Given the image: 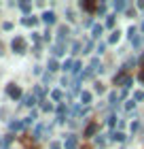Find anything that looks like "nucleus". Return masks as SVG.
Returning a JSON list of instances; mask_svg holds the SVG:
<instances>
[{
  "mask_svg": "<svg viewBox=\"0 0 144 149\" xmlns=\"http://www.w3.org/2000/svg\"><path fill=\"white\" fill-rule=\"evenodd\" d=\"M13 51H17V53H23V51H25V40H23L21 36L13 38Z\"/></svg>",
  "mask_w": 144,
  "mask_h": 149,
  "instance_id": "f257e3e1",
  "label": "nucleus"
},
{
  "mask_svg": "<svg viewBox=\"0 0 144 149\" xmlns=\"http://www.w3.org/2000/svg\"><path fill=\"white\" fill-rule=\"evenodd\" d=\"M76 147H79L76 136H74V134H68L66 136V149H76Z\"/></svg>",
  "mask_w": 144,
  "mask_h": 149,
  "instance_id": "f03ea898",
  "label": "nucleus"
},
{
  "mask_svg": "<svg viewBox=\"0 0 144 149\" xmlns=\"http://www.w3.org/2000/svg\"><path fill=\"white\" fill-rule=\"evenodd\" d=\"M6 94H9L11 98H19V96H21V90H19L17 85H9V87H6Z\"/></svg>",
  "mask_w": 144,
  "mask_h": 149,
  "instance_id": "7ed1b4c3",
  "label": "nucleus"
},
{
  "mask_svg": "<svg viewBox=\"0 0 144 149\" xmlns=\"http://www.w3.org/2000/svg\"><path fill=\"white\" fill-rule=\"evenodd\" d=\"M89 68H91L93 72H102V70H104V68H102V64H100V60H98V58H93V60H91Z\"/></svg>",
  "mask_w": 144,
  "mask_h": 149,
  "instance_id": "20e7f679",
  "label": "nucleus"
},
{
  "mask_svg": "<svg viewBox=\"0 0 144 149\" xmlns=\"http://www.w3.org/2000/svg\"><path fill=\"white\" fill-rule=\"evenodd\" d=\"M95 130H98V124H89V126L85 128V136H93Z\"/></svg>",
  "mask_w": 144,
  "mask_h": 149,
  "instance_id": "39448f33",
  "label": "nucleus"
},
{
  "mask_svg": "<svg viewBox=\"0 0 144 149\" xmlns=\"http://www.w3.org/2000/svg\"><path fill=\"white\" fill-rule=\"evenodd\" d=\"M43 19L47 24H55V13H51V11H47L45 15H43Z\"/></svg>",
  "mask_w": 144,
  "mask_h": 149,
  "instance_id": "423d86ee",
  "label": "nucleus"
},
{
  "mask_svg": "<svg viewBox=\"0 0 144 149\" xmlns=\"http://www.w3.org/2000/svg\"><path fill=\"white\" fill-rule=\"evenodd\" d=\"M102 32H104V28H102L100 24H95V26H93V34H91V36H93V38H100Z\"/></svg>",
  "mask_w": 144,
  "mask_h": 149,
  "instance_id": "0eeeda50",
  "label": "nucleus"
},
{
  "mask_svg": "<svg viewBox=\"0 0 144 149\" xmlns=\"http://www.w3.org/2000/svg\"><path fill=\"white\" fill-rule=\"evenodd\" d=\"M9 128H11L13 132H17V130H21V128H23V121H11Z\"/></svg>",
  "mask_w": 144,
  "mask_h": 149,
  "instance_id": "6e6552de",
  "label": "nucleus"
},
{
  "mask_svg": "<svg viewBox=\"0 0 144 149\" xmlns=\"http://www.w3.org/2000/svg\"><path fill=\"white\" fill-rule=\"evenodd\" d=\"M81 102H83V104H89V102H91V94H89V92H83V94H81Z\"/></svg>",
  "mask_w": 144,
  "mask_h": 149,
  "instance_id": "1a4fd4ad",
  "label": "nucleus"
},
{
  "mask_svg": "<svg viewBox=\"0 0 144 149\" xmlns=\"http://www.w3.org/2000/svg\"><path fill=\"white\" fill-rule=\"evenodd\" d=\"M34 102H36V98H34V96H23V104L25 107H32Z\"/></svg>",
  "mask_w": 144,
  "mask_h": 149,
  "instance_id": "9d476101",
  "label": "nucleus"
},
{
  "mask_svg": "<svg viewBox=\"0 0 144 149\" xmlns=\"http://www.w3.org/2000/svg\"><path fill=\"white\" fill-rule=\"evenodd\" d=\"M51 51H53V56H61V53H64V45H55Z\"/></svg>",
  "mask_w": 144,
  "mask_h": 149,
  "instance_id": "9b49d317",
  "label": "nucleus"
},
{
  "mask_svg": "<svg viewBox=\"0 0 144 149\" xmlns=\"http://www.w3.org/2000/svg\"><path fill=\"white\" fill-rule=\"evenodd\" d=\"M23 24H25V26H36V24H38V19H36V17H25V19H23Z\"/></svg>",
  "mask_w": 144,
  "mask_h": 149,
  "instance_id": "f8f14e48",
  "label": "nucleus"
},
{
  "mask_svg": "<svg viewBox=\"0 0 144 149\" xmlns=\"http://www.w3.org/2000/svg\"><path fill=\"white\" fill-rule=\"evenodd\" d=\"M72 66H74V62H72V60H66L61 68H64V70H72Z\"/></svg>",
  "mask_w": 144,
  "mask_h": 149,
  "instance_id": "ddd939ff",
  "label": "nucleus"
},
{
  "mask_svg": "<svg viewBox=\"0 0 144 149\" xmlns=\"http://www.w3.org/2000/svg\"><path fill=\"white\" fill-rule=\"evenodd\" d=\"M95 145H98V147H104V145H106V139H104V136L100 134V136L95 139Z\"/></svg>",
  "mask_w": 144,
  "mask_h": 149,
  "instance_id": "4468645a",
  "label": "nucleus"
},
{
  "mask_svg": "<svg viewBox=\"0 0 144 149\" xmlns=\"http://www.w3.org/2000/svg\"><path fill=\"white\" fill-rule=\"evenodd\" d=\"M127 9V2H114V11H123Z\"/></svg>",
  "mask_w": 144,
  "mask_h": 149,
  "instance_id": "2eb2a0df",
  "label": "nucleus"
},
{
  "mask_svg": "<svg viewBox=\"0 0 144 149\" xmlns=\"http://www.w3.org/2000/svg\"><path fill=\"white\" fill-rule=\"evenodd\" d=\"M61 96H64V94H61V90H55V92L51 94V98H53V100H61Z\"/></svg>",
  "mask_w": 144,
  "mask_h": 149,
  "instance_id": "dca6fc26",
  "label": "nucleus"
},
{
  "mask_svg": "<svg viewBox=\"0 0 144 149\" xmlns=\"http://www.w3.org/2000/svg\"><path fill=\"white\" fill-rule=\"evenodd\" d=\"M125 139V134H121V132H112V141H123Z\"/></svg>",
  "mask_w": 144,
  "mask_h": 149,
  "instance_id": "f3484780",
  "label": "nucleus"
},
{
  "mask_svg": "<svg viewBox=\"0 0 144 149\" xmlns=\"http://www.w3.org/2000/svg\"><path fill=\"white\" fill-rule=\"evenodd\" d=\"M119 36H121V32H119V30H114V32H112V36H110V43H116V40H119Z\"/></svg>",
  "mask_w": 144,
  "mask_h": 149,
  "instance_id": "a211bd4d",
  "label": "nucleus"
},
{
  "mask_svg": "<svg viewBox=\"0 0 144 149\" xmlns=\"http://www.w3.org/2000/svg\"><path fill=\"white\" fill-rule=\"evenodd\" d=\"M34 94H36V96H45V90L40 85H36V87H34Z\"/></svg>",
  "mask_w": 144,
  "mask_h": 149,
  "instance_id": "6ab92c4d",
  "label": "nucleus"
},
{
  "mask_svg": "<svg viewBox=\"0 0 144 149\" xmlns=\"http://www.w3.org/2000/svg\"><path fill=\"white\" fill-rule=\"evenodd\" d=\"M66 15H68V17H66L68 22H74V11H72V9H68V11H66Z\"/></svg>",
  "mask_w": 144,
  "mask_h": 149,
  "instance_id": "aec40b11",
  "label": "nucleus"
},
{
  "mask_svg": "<svg viewBox=\"0 0 144 149\" xmlns=\"http://www.w3.org/2000/svg\"><path fill=\"white\" fill-rule=\"evenodd\" d=\"M49 70H57V60H49Z\"/></svg>",
  "mask_w": 144,
  "mask_h": 149,
  "instance_id": "412c9836",
  "label": "nucleus"
},
{
  "mask_svg": "<svg viewBox=\"0 0 144 149\" xmlns=\"http://www.w3.org/2000/svg\"><path fill=\"white\" fill-rule=\"evenodd\" d=\"M106 26H108V28H112V26H114V15H108V19H106Z\"/></svg>",
  "mask_w": 144,
  "mask_h": 149,
  "instance_id": "4be33fe9",
  "label": "nucleus"
},
{
  "mask_svg": "<svg viewBox=\"0 0 144 149\" xmlns=\"http://www.w3.org/2000/svg\"><path fill=\"white\" fill-rule=\"evenodd\" d=\"M108 100H110V104H116V100H119V96H116V94L112 92L110 96H108Z\"/></svg>",
  "mask_w": 144,
  "mask_h": 149,
  "instance_id": "5701e85b",
  "label": "nucleus"
},
{
  "mask_svg": "<svg viewBox=\"0 0 144 149\" xmlns=\"http://www.w3.org/2000/svg\"><path fill=\"white\" fill-rule=\"evenodd\" d=\"M11 141H13V136H6V139L2 141V149H6V147H9V145H11Z\"/></svg>",
  "mask_w": 144,
  "mask_h": 149,
  "instance_id": "b1692460",
  "label": "nucleus"
},
{
  "mask_svg": "<svg viewBox=\"0 0 144 149\" xmlns=\"http://www.w3.org/2000/svg\"><path fill=\"white\" fill-rule=\"evenodd\" d=\"M104 49H106V43H100V45H98V49H95V51H98V53H104Z\"/></svg>",
  "mask_w": 144,
  "mask_h": 149,
  "instance_id": "393cba45",
  "label": "nucleus"
},
{
  "mask_svg": "<svg viewBox=\"0 0 144 149\" xmlns=\"http://www.w3.org/2000/svg\"><path fill=\"white\" fill-rule=\"evenodd\" d=\"M72 51L79 53V51H81V43H72Z\"/></svg>",
  "mask_w": 144,
  "mask_h": 149,
  "instance_id": "a878e982",
  "label": "nucleus"
},
{
  "mask_svg": "<svg viewBox=\"0 0 144 149\" xmlns=\"http://www.w3.org/2000/svg\"><path fill=\"white\" fill-rule=\"evenodd\" d=\"M134 98H136V100H144V92H136Z\"/></svg>",
  "mask_w": 144,
  "mask_h": 149,
  "instance_id": "bb28decb",
  "label": "nucleus"
},
{
  "mask_svg": "<svg viewBox=\"0 0 144 149\" xmlns=\"http://www.w3.org/2000/svg\"><path fill=\"white\" fill-rule=\"evenodd\" d=\"M19 6H21V9H23V11H25V13H28V11H30V9H32V6H30V4H28V2H21V4H19Z\"/></svg>",
  "mask_w": 144,
  "mask_h": 149,
  "instance_id": "cd10ccee",
  "label": "nucleus"
},
{
  "mask_svg": "<svg viewBox=\"0 0 144 149\" xmlns=\"http://www.w3.org/2000/svg\"><path fill=\"white\" fill-rule=\"evenodd\" d=\"M81 70V62H74V66H72V72H79Z\"/></svg>",
  "mask_w": 144,
  "mask_h": 149,
  "instance_id": "c85d7f7f",
  "label": "nucleus"
},
{
  "mask_svg": "<svg viewBox=\"0 0 144 149\" xmlns=\"http://www.w3.org/2000/svg\"><path fill=\"white\" fill-rule=\"evenodd\" d=\"M95 92L102 94V92H104V85H102V83H95Z\"/></svg>",
  "mask_w": 144,
  "mask_h": 149,
  "instance_id": "c756f323",
  "label": "nucleus"
},
{
  "mask_svg": "<svg viewBox=\"0 0 144 149\" xmlns=\"http://www.w3.org/2000/svg\"><path fill=\"white\" fill-rule=\"evenodd\" d=\"M134 104H136V102H134V100H129V102L125 104V109H127V111H132V109H134Z\"/></svg>",
  "mask_w": 144,
  "mask_h": 149,
  "instance_id": "7c9ffc66",
  "label": "nucleus"
},
{
  "mask_svg": "<svg viewBox=\"0 0 144 149\" xmlns=\"http://www.w3.org/2000/svg\"><path fill=\"white\" fill-rule=\"evenodd\" d=\"M43 109H45V111H51V109H53V104H51V102H45V104H43Z\"/></svg>",
  "mask_w": 144,
  "mask_h": 149,
  "instance_id": "2f4dec72",
  "label": "nucleus"
},
{
  "mask_svg": "<svg viewBox=\"0 0 144 149\" xmlns=\"http://www.w3.org/2000/svg\"><path fill=\"white\" fill-rule=\"evenodd\" d=\"M142 30H144V22H142Z\"/></svg>",
  "mask_w": 144,
  "mask_h": 149,
  "instance_id": "473e14b6",
  "label": "nucleus"
}]
</instances>
